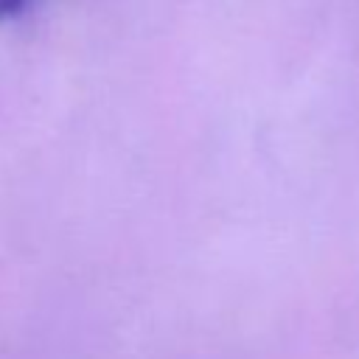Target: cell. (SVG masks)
<instances>
[{"label": "cell", "mask_w": 359, "mask_h": 359, "mask_svg": "<svg viewBox=\"0 0 359 359\" xmlns=\"http://www.w3.org/2000/svg\"><path fill=\"white\" fill-rule=\"evenodd\" d=\"M28 6H31V0H0V22L20 17Z\"/></svg>", "instance_id": "cell-1"}]
</instances>
